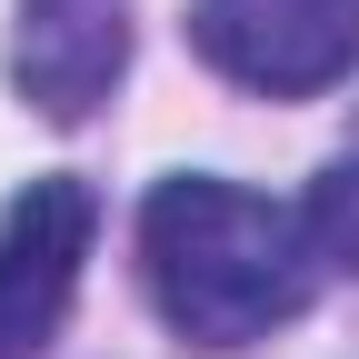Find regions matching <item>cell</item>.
I'll list each match as a JSON object with an SVG mask.
<instances>
[{"label": "cell", "instance_id": "cell-1", "mask_svg": "<svg viewBox=\"0 0 359 359\" xmlns=\"http://www.w3.org/2000/svg\"><path fill=\"white\" fill-rule=\"evenodd\" d=\"M320 240H309V210L259 200L240 180L180 170L140 200V280L150 309L210 359L259 349L269 330H290L309 299H320Z\"/></svg>", "mask_w": 359, "mask_h": 359}, {"label": "cell", "instance_id": "cell-2", "mask_svg": "<svg viewBox=\"0 0 359 359\" xmlns=\"http://www.w3.org/2000/svg\"><path fill=\"white\" fill-rule=\"evenodd\" d=\"M190 50L259 100H309L359 70V0H190Z\"/></svg>", "mask_w": 359, "mask_h": 359}, {"label": "cell", "instance_id": "cell-3", "mask_svg": "<svg viewBox=\"0 0 359 359\" xmlns=\"http://www.w3.org/2000/svg\"><path fill=\"white\" fill-rule=\"evenodd\" d=\"M100 230V200L80 180H30L0 200V359H40L80 299V259Z\"/></svg>", "mask_w": 359, "mask_h": 359}, {"label": "cell", "instance_id": "cell-4", "mask_svg": "<svg viewBox=\"0 0 359 359\" xmlns=\"http://www.w3.org/2000/svg\"><path fill=\"white\" fill-rule=\"evenodd\" d=\"M130 70V0H20L11 90L40 120H90Z\"/></svg>", "mask_w": 359, "mask_h": 359}, {"label": "cell", "instance_id": "cell-5", "mask_svg": "<svg viewBox=\"0 0 359 359\" xmlns=\"http://www.w3.org/2000/svg\"><path fill=\"white\" fill-rule=\"evenodd\" d=\"M309 240H320V259L330 269H349V280H359V140L320 170V180H309Z\"/></svg>", "mask_w": 359, "mask_h": 359}]
</instances>
